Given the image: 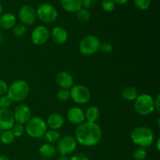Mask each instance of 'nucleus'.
Returning a JSON list of instances; mask_svg holds the SVG:
<instances>
[{
	"mask_svg": "<svg viewBox=\"0 0 160 160\" xmlns=\"http://www.w3.org/2000/svg\"><path fill=\"white\" fill-rule=\"evenodd\" d=\"M30 87L28 82L23 80H18L12 83L8 88L7 95L12 102H22L28 96Z\"/></svg>",
	"mask_w": 160,
	"mask_h": 160,
	"instance_id": "obj_3",
	"label": "nucleus"
},
{
	"mask_svg": "<svg viewBox=\"0 0 160 160\" xmlns=\"http://www.w3.org/2000/svg\"><path fill=\"white\" fill-rule=\"evenodd\" d=\"M121 95L123 98H124L127 101H133V100H135L137 98V97L138 96V93L134 87L128 86V87L124 88L123 89Z\"/></svg>",
	"mask_w": 160,
	"mask_h": 160,
	"instance_id": "obj_22",
	"label": "nucleus"
},
{
	"mask_svg": "<svg viewBox=\"0 0 160 160\" xmlns=\"http://www.w3.org/2000/svg\"><path fill=\"white\" fill-rule=\"evenodd\" d=\"M13 116L15 122L23 125L31 118V109L27 105L20 104L14 109Z\"/></svg>",
	"mask_w": 160,
	"mask_h": 160,
	"instance_id": "obj_12",
	"label": "nucleus"
},
{
	"mask_svg": "<svg viewBox=\"0 0 160 160\" xmlns=\"http://www.w3.org/2000/svg\"><path fill=\"white\" fill-rule=\"evenodd\" d=\"M57 160H70V159L67 156H60Z\"/></svg>",
	"mask_w": 160,
	"mask_h": 160,
	"instance_id": "obj_39",
	"label": "nucleus"
},
{
	"mask_svg": "<svg viewBox=\"0 0 160 160\" xmlns=\"http://www.w3.org/2000/svg\"><path fill=\"white\" fill-rule=\"evenodd\" d=\"M116 3L112 0H103L102 2V8L106 12H112L115 9Z\"/></svg>",
	"mask_w": 160,
	"mask_h": 160,
	"instance_id": "obj_31",
	"label": "nucleus"
},
{
	"mask_svg": "<svg viewBox=\"0 0 160 160\" xmlns=\"http://www.w3.org/2000/svg\"><path fill=\"white\" fill-rule=\"evenodd\" d=\"M2 42V34L0 32V43H1Z\"/></svg>",
	"mask_w": 160,
	"mask_h": 160,
	"instance_id": "obj_42",
	"label": "nucleus"
},
{
	"mask_svg": "<svg viewBox=\"0 0 160 160\" xmlns=\"http://www.w3.org/2000/svg\"><path fill=\"white\" fill-rule=\"evenodd\" d=\"M70 160H90L87 156H85L83 153H78L75 154L74 156H72Z\"/></svg>",
	"mask_w": 160,
	"mask_h": 160,
	"instance_id": "obj_36",
	"label": "nucleus"
},
{
	"mask_svg": "<svg viewBox=\"0 0 160 160\" xmlns=\"http://www.w3.org/2000/svg\"><path fill=\"white\" fill-rule=\"evenodd\" d=\"M112 1H113L115 3H117V4L122 5V4H125L126 2H128V0H112Z\"/></svg>",
	"mask_w": 160,
	"mask_h": 160,
	"instance_id": "obj_38",
	"label": "nucleus"
},
{
	"mask_svg": "<svg viewBox=\"0 0 160 160\" xmlns=\"http://www.w3.org/2000/svg\"><path fill=\"white\" fill-rule=\"evenodd\" d=\"M62 9L69 12H77L82 7L81 0H61Z\"/></svg>",
	"mask_w": 160,
	"mask_h": 160,
	"instance_id": "obj_19",
	"label": "nucleus"
},
{
	"mask_svg": "<svg viewBox=\"0 0 160 160\" xmlns=\"http://www.w3.org/2000/svg\"><path fill=\"white\" fill-rule=\"evenodd\" d=\"M134 109L139 115H149L155 110L154 99L148 94L138 95L134 102Z\"/></svg>",
	"mask_w": 160,
	"mask_h": 160,
	"instance_id": "obj_5",
	"label": "nucleus"
},
{
	"mask_svg": "<svg viewBox=\"0 0 160 160\" xmlns=\"http://www.w3.org/2000/svg\"><path fill=\"white\" fill-rule=\"evenodd\" d=\"M159 144H160V138H158L157 142H156V147H157V150L158 151H160V147H159Z\"/></svg>",
	"mask_w": 160,
	"mask_h": 160,
	"instance_id": "obj_40",
	"label": "nucleus"
},
{
	"mask_svg": "<svg viewBox=\"0 0 160 160\" xmlns=\"http://www.w3.org/2000/svg\"><path fill=\"white\" fill-rule=\"evenodd\" d=\"M84 115H85V119L87 120V122L96 123L98 121V118H99V109L96 106H92L88 108Z\"/></svg>",
	"mask_w": 160,
	"mask_h": 160,
	"instance_id": "obj_21",
	"label": "nucleus"
},
{
	"mask_svg": "<svg viewBox=\"0 0 160 160\" xmlns=\"http://www.w3.org/2000/svg\"><path fill=\"white\" fill-rule=\"evenodd\" d=\"M0 134H1V130H0Z\"/></svg>",
	"mask_w": 160,
	"mask_h": 160,
	"instance_id": "obj_46",
	"label": "nucleus"
},
{
	"mask_svg": "<svg viewBox=\"0 0 160 160\" xmlns=\"http://www.w3.org/2000/svg\"><path fill=\"white\" fill-rule=\"evenodd\" d=\"M11 131H12L14 137L20 138L21 137V136L23 134V133H24L25 128L23 127V124H20V123H15L13 126H12Z\"/></svg>",
	"mask_w": 160,
	"mask_h": 160,
	"instance_id": "obj_26",
	"label": "nucleus"
},
{
	"mask_svg": "<svg viewBox=\"0 0 160 160\" xmlns=\"http://www.w3.org/2000/svg\"><path fill=\"white\" fill-rule=\"evenodd\" d=\"M27 28L24 25L18 24L17 26H14L13 28V34L16 37H22L26 34Z\"/></svg>",
	"mask_w": 160,
	"mask_h": 160,
	"instance_id": "obj_32",
	"label": "nucleus"
},
{
	"mask_svg": "<svg viewBox=\"0 0 160 160\" xmlns=\"http://www.w3.org/2000/svg\"><path fill=\"white\" fill-rule=\"evenodd\" d=\"M12 101L8 95L0 97V109H9L12 105Z\"/></svg>",
	"mask_w": 160,
	"mask_h": 160,
	"instance_id": "obj_30",
	"label": "nucleus"
},
{
	"mask_svg": "<svg viewBox=\"0 0 160 160\" xmlns=\"http://www.w3.org/2000/svg\"><path fill=\"white\" fill-rule=\"evenodd\" d=\"M2 12V5L0 4V16H1Z\"/></svg>",
	"mask_w": 160,
	"mask_h": 160,
	"instance_id": "obj_43",
	"label": "nucleus"
},
{
	"mask_svg": "<svg viewBox=\"0 0 160 160\" xmlns=\"http://www.w3.org/2000/svg\"><path fill=\"white\" fill-rule=\"evenodd\" d=\"M99 49L101 50V52L102 53L108 55L109 54V53L112 52V50H113V47H112V45H111L110 43H109V42H105L102 45H100Z\"/></svg>",
	"mask_w": 160,
	"mask_h": 160,
	"instance_id": "obj_33",
	"label": "nucleus"
},
{
	"mask_svg": "<svg viewBox=\"0 0 160 160\" xmlns=\"http://www.w3.org/2000/svg\"><path fill=\"white\" fill-rule=\"evenodd\" d=\"M31 41L34 45H42L46 43L49 38V31L45 26H38L31 32Z\"/></svg>",
	"mask_w": 160,
	"mask_h": 160,
	"instance_id": "obj_11",
	"label": "nucleus"
},
{
	"mask_svg": "<svg viewBox=\"0 0 160 160\" xmlns=\"http://www.w3.org/2000/svg\"><path fill=\"white\" fill-rule=\"evenodd\" d=\"M38 152L40 156L45 159H52L53 157L56 156V153H57L56 147L52 144L49 143L43 144L39 148Z\"/></svg>",
	"mask_w": 160,
	"mask_h": 160,
	"instance_id": "obj_17",
	"label": "nucleus"
},
{
	"mask_svg": "<svg viewBox=\"0 0 160 160\" xmlns=\"http://www.w3.org/2000/svg\"><path fill=\"white\" fill-rule=\"evenodd\" d=\"M16 17L12 13H5L0 17V27L2 29L9 30L16 24Z\"/></svg>",
	"mask_w": 160,
	"mask_h": 160,
	"instance_id": "obj_20",
	"label": "nucleus"
},
{
	"mask_svg": "<svg viewBox=\"0 0 160 160\" xmlns=\"http://www.w3.org/2000/svg\"><path fill=\"white\" fill-rule=\"evenodd\" d=\"M100 41L98 38L93 34H90L81 40L79 45L80 52L84 56H92L99 50Z\"/></svg>",
	"mask_w": 160,
	"mask_h": 160,
	"instance_id": "obj_6",
	"label": "nucleus"
},
{
	"mask_svg": "<svg viewBox=\"0 0 160 160\" xmlns=\"http://www.w3.org/2000/svg\"><path fill=\"white\" fill-rule=\"evenodd\" d=\"M0 160H10V159H9V158H8L7 156H0Z\"/></svg>",
	"mask_w": 160,
	"mask_h": 160,
	"instance_id": "obj_41",
	"label": "nucleus"
},
{
	"mask_svg": "<svg viewBox=\"0 0 160 160\" xmlns=\"http://www.w3.org/2000/svg\"><path fill=\"white\" fill-rule=\"evenodd\" d=\"M77 142L75 138L73 136L67 135L60 138L57 142L56 150L61 156H67L71 154L77 148Z\"/></svg>",
	"mask_w": 160,
	"mask_h": 160,
	"instance_id": "obj_9",
	"label": "nucleus"
},
{
	"mask_svg": "<svg viewBox=\"0 0 160 160\" xmlns=\"http://www.w3.org/2000/svg\"><path fill=\"white\" fill-rule=\"evenodd\" d=\"M67 119L73 124H81L85 120L84 112L79 107H73L67 112Z\"/></svg>",
	"mask_w": 160,
	"mask_h": 160,
	"instance_id": "obj_14",
	"label": "nucleus"
},
{
	"mask_svg": "<svg viewBox=\"0 0 160 160\" xmlns=\"http://www.w3.org/2000/svg\"><path fill=\"white\" fill-rule=\"evenodd\" d=\"M98 0H81L82 6L85 7V9H91L93 8L96 5Z\"/></svg>",
	"mask_w": 160,
	"mask_h": 160,
	"instance_id": "obj_34",
	"label": "nucleus"
},
{
	"mask_svg": "<svg viewBox=\"0 0 160 160\" xmlns=\"http://www.w3.org/2000/svg\"><path fill=\"white\" fill-rule=\"evenodd\" d=\"M64 123H65V120L63 117L58 112H54L48 116L46 124L51 128V130L57 131L63 126Z\"/></svg>",
	"mask_w": 160,
	"mask_h": 160,
	"instance_id": "obj_16",
	"label": "nucleus"
},
{
	"mask_svg": "<svg viewBox=\"0 0 160 160\" xmlns=\"http://www.w3.org/2000/svg\"><path fill=\"white\" fill-rule=\"evenodd\" d=\"M157 123H158V127H159H159H160V118H159V119H158V122H157Z\"/></svg>",
	"mask_w": 160,
	"mask_h": 160,
	"instance_id": "obj_44",
	"label": "nucleus"
},
{
	"mask_svg": "<svg viewBox=\"0 0 160 160\" xmlns=\"http://www.w3.org/2000/svg\"><path fill=\"white\" fill-rule=\"evenodd\" d=\"M36 11L29 5H25L20 8L19 11V18L24 25H31L36 20Z\"/></svg>",
	"mask_w": 160,
	"mask_h": 160,
	"instance_id": "obj_10",
	"label": "nucleus"
},
{
	"mask_svg": "<svg viewBox=\"0 0 160 160\" xmlns=\"http://www.w3.org/2000/svg\"><path fill=\"white\" fill-rule=\"evenodd\" d=\"M154 106L155 109L158 112H159L160 111V95H158L156 96V99H154Z\"/></svg>",
	"mask_w": 160,
	"mask_h": 160,
	"instance_id": "obj_37",
	"label": "nucleus"
},
{
	"mask_svg": "<svg viewBox=\"0 0 160 160\" xmlns=\"http://www.w3.org/2000/svg\"><path fill=\"white\" fill-rule=\"evenodd\" d=\"M57 99L60 102H67L70 98V91L68 89H60L56 94Z\"/></svg>",
	"mask_w": 160,
	"mask_h": 160,
	"instance_id": "obj_28",
	"label": "nucleus"
},
{
	"mask_svg": "<svg viewBox=\"0 0 160 160\" xmlns=\"http://www.w3.org/2000/svg\"><path fill=\"white\" fill-rule=\"evenodd\" d=\"M47 128L48 126L45 120L38 117H34L30 119L26 123L25 131L33 138H41L45 135Z\"/></svg>",
	"mask_w": 160,
	"mask_h": 160,
	"instance_id": "obj_4",
	"label": "nucleus"
},
{
	"mask_svg": "<svg viewBox=\"0 0 160 160\" xmlns=\"http://www.w3.org/2000/svg\"><path fill=\"white\" fill-rule=\"evenodd\" d=\"M56 83L61 89L71 88L73 86V78L68 72L62 71L56 76Z\"/></svg>",
	"mask_w": 160,
	"mask_h": 160,
	"instance_id": "obj_15",
	"label": "nucleus"
},
{
	"mask_svg": "<svg viewBox=\"0 0 160 160\" xmlns=\"http://www.w3.org/2000/svg\"><path fill=\"white\" fill-rule=\"evenodd\" d=\"M45 141L47 142V143L49 144H53L58 142V141L60 139V133L58 131H56V130H49V131H47L45 132Z\"/></svg>",
	"mask_w": 160,
	"mask_h": 160,
	"instance_id": "obj_23",
	"label": "nucleus"
},
{
	"mask_svg": "<svg viewBox=\"0 0 160 160\" xmlns=\"http://www.w3.org/2000/svg\"><path fill=\"white\" fill-rule=\"evenodd\" d=\"M76 14L78 20L81 22H83V23L88 21L91 18L90 12H89L88 9H85V8H81V9H80L76 12Z\"/></svg>",
	"mask_w": 160,
	"mask_h": 160,
	"instance_id": "obj_25",
	"label": "nucleus"
},
{
	"mask_svg": "<svg viewBox=\"0 0 160 160\" xmlns=\"http://www.w3.org/2000/svg\"><path fill=\"white\" fill-rule=\"evenodd\" d=\"M70 98L78 104H86L91 99V92L85 85L77 84L71 88L70 92Z\"/></svg>",
	"mask_w": 160,
	"mask_h": 160,
	"instance_id": "obj_8",
	"label": "nucleus"
},
{
	"mask_svg": "<svg viewBox=\"0 0 160 160\" xmlns=\"http://www.w3.org/2000/svg\"><path fill=\"white\" fill-rule=\"evenodd\" d=\"M102 137V131L96 123L84 122L78 126L75 131V139L81 145L95 146L99 143Z\"/></svg>",
	"mask_w": 160,
	"mask_h": 160,
	"instance_id": "obj_1",
	"label": "nucleus"
},
{
	"mask_svg": "<svg viewBox=\"0 0 160 160\" xmlns=\"http://www.w3.org/2000/svg\"><path fill=\"white\" fill-rule=\"evenodd\" d=\"M147 156V152L143 148H138L133 152V157L135 160H145Z\"/></svg>",
	"mask_w": 160,
	"mask_h": 160,
	"instance_id": "obj_27",
	"label": "nucleus"
},
{
	"mask_svg": "<svg viewBox=\"0 0 160 160\" xmlns=\"http://www.w3.org/2000/svg\"><path fill=\"white\" fill-rule=\"evenodd\" d=\"M14 138H15V137H14L11 130L3 131L0 134V141L4 145H9V144H11L14 141Z\"/></svg>",
	"mask_w": 160,
	"mask_h": 160,
	"instance_id": "obj_24",
	"label": "nucleus"
},
{
	"mask_svg": "<svg viewBox=\"0 0 160 160\" xmlns=\"http://www.w3.org/2000/svg\"><path fill=\"white\" fill-rule=\"evenodd\" d=\"M131 140L140 148H148L151 146L154 140V134L150 128L147 127H137L132 131L131 134Z\"/></svg>",
	"mask_w": 160,
	"mask_h": 160,
	"instance_id": "obj_2",
	"label": "nucleus"
},
{
	"mask_svg": "<svg viewBox=\"0 0 160 160\" xmlns=\"http://www.w3.org/2000/svg\"><path fill=\"white\" fill-rule=\"evenodd\" d=\"M15 123L13 112L9 109H0V130H11Z\"/></svg>",
	"mask_w": 160,
	"mask_h": 160,
	"instance_id": "obj_13",
	"label": "nucleus"
},
{
	"mask_svg": "<svg viewBox=\"0 0 160 160\" xmlns=\"http://www.w3.org/2000/svg\"><path fill=\"white\" fill-rule=\"evenodd\" d=\"M41 160H51V159H41Z\"/></svg>",
	"mask_w": 160,
	"mask_h": 160,
	"instance_id": "obj_45",
	"label": "nucleus"
},
{
	"mask_svg": "<svg viewBox=\"0 0 160 160\" xmlns=\"http://www.w3.org/2000/svg\"><path fill=\"white\" fill-rule=\"evenodd\" d=\"M36 15L45 23H51L57 19L58 12L56 8L49 3H42L38 7Z\"/></svg>",
	"mask_w": 160,
	"mask_h": 160,
	"instance_id": "obj_7",
	"label": "nucleus"
},
{
	"mask_svg": "<svg viewBox=\"0 0 160 160\" xmlns=\"http://www.w3.org/2000/svg\"><path fill=\"white\" fill-rule=\"evenodd\" d=\"M52 38L55 43L58 45H62L65 43L67 40V32L64 28L61 27H56L52 31Z\"/></svg>",
	"mask_w": 160,
	"mask_h": 160,
	"instance_id": "obj_18",
	"label": "nucleus"
},
{
	"mask_svg": "<svg viewBox=\"0 0 160 160\" xmlns=\"http://www.w3.org/2000/svg\"><path fill=\"white\" fill-rule=\"evenodd\" d=\"M9 87H8L7 83L3 80L0 79V96H2L5 94L7 93V91Z\"/></svg>",
	"mask_w": 160,
	"mask_h": 160,
	"instance_id": "obj_35",
	"label": "nucleus"
},
{
	"mask_svg": "<svg viewBox=\"0 0 160 160\" xmlns=\"http://www.w3.org/2000/svg\"><path fill=\"white\" fill-rule=\"evenodd\" d=\"M136 7L141 10H145L148 9L151 5V0H134Z\"/></svg>",
	"mask_w": 160,
	"mask_h": 160,
	"instance_id": "obj_29",
	"label": "nucleus"
}]
</instances>
